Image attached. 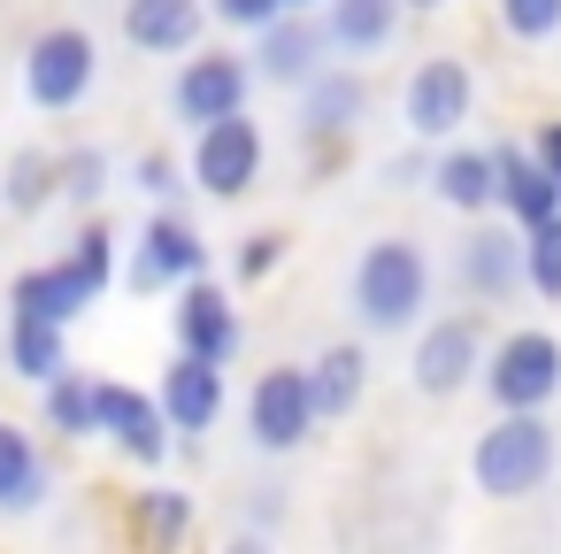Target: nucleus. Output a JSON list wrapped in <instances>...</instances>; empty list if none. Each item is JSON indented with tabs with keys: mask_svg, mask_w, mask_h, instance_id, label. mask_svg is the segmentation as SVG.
Wrapping results in <instances>:
<instances>
[{
	"mask_svg": "<svg viewBox=\"0 0 561 554\" xmlns=\"http://www.w3.org/2000/svg\"><path fill=\"white\" fill-rule=\"evenodd\" d=\"M492 24L515 47H553L561 39V0H492Z\"/></svg>",
	"mask_w": 561,
	"mask_h": 554,
	"instance_id": "nucleus-30",
	"label": "nucleus"
},
{
	"mask_svg": "<svg viewBox=\"0 0 561 554\" xmlns=\"http://www.w3.org/2000/svg\"><path fill=\"white\" fill-rule=\"evenodd\" d=\"M39 431H55V439H101V377L93 370H62V377H47L39 385Z\"/></svg>",
	"mask_w": 561,
	"mask_h": 554,
	"instance_id": "nucleus-25",
	"label": "nucleus"
},
{
	"mask_svg": "<svg viewBox=\"0 0 561 554\" xmlns=\"http://www.w3.org/2000/svg\"><path fill=\"white\" fill-rule=\"evenodd\" d=\"M277 516H285V493L262 485V493H254V523H277Z\"/></svg>",
	"mask_w": 561,
	"mask_h": 554,
	"instance_id": "nucleus-37",
	"label": "nucleus"
},
{
	"mask_svg": "<svg viewBox=\"0 0 561 554\" xmlns=\"http://www.w3.org/2000/svg\"><path fill=\"white\" fill-rule=\"evenodd\" d=\"M247 439L262 454H300L316 439V400H308V370L300 362H270L247 385Z\"/></svg>",
	"mask_w": 561,
	"mask_h": 554,
	"instance_id": "nucleus-11",
	"label": "nucleus"
},
{
	"mask_svg": "<svg viewBox=\"0 0 561 554\" xmlns=\"http://www.w3.org/2000/svg\"><path fill=\"white\" fill-rule=\"evenodd\" d=\"M101 293L70 270V255H55V262H32V270H16V285H9V308H24V316H47V324H78L85 308H93Z\"/></svg>",
	"mask_w": 561,
	"mask_h": 554,
	"instance_id": "nucleus-22",
	"label": "nucleus"
},
{
	"mask_svg": "<svg viewBox=\"0 0 561 554\" xmlns=\"http://www.w3.org/2000/svg\"><path fill=\"white\" fill-rule=\"evenodd\" d=\"M523 293L561 301V216H546V224L523 231Z\"/></svg>",
	"mask_w": 561,
	"mask_h": 554,
	"instance_id": "nucleus-31",
	"label": "nucleus"
},
{
	"mask_svg": "<svg viewBox=\"0 0 561 554\" xmlns=\"http://www.w3.org/2000/svg\"><path fill=\"white\" fill-rule=\"evenodd\" d=\"M277 262H285V231H247L239 239V285H262V278H277Z\"/></svg>",
	"mask_w": 561,
	"mask_h": 554,
	"instance_id": "nucleus-33",
	"label": "nucleus"
},
{
	"mask_svg": "<svg viewBox=\"0 0 561 554\" xmlns=\"http://www.w3.org/2000/svg\"><path fill=\"white\" fill-rule=\"evenodd\" d=\"M484 400L500 416H546L561 400V339L546 324H515L484 347V370H477Z\"/></svg>",
	"mask_w": 561,
	"mask_h": 554,
	"instance_id": "nucleus-3",
	"label": "nucleus"
},
{
	"mask_svg": "<svg viewBox=\"0 0 561 554\" xmlns=\"http://www.w3.org/2000/svg\"><path fill=\"white\" fill-rule=\"evenodd\" d=\"M47 493H55V470H47L39 431L0 416V516H39Z\"/></svg>",
	"mask_w": 561,
	"mask_h": 554,
	"instance_id": "nucleus-21",
	"label": "nucleus"
},
{
	"mask_svg": "<svg viewBox=\"0 0 561 554\" xmlns=\"http://www.w3.org/2000/svg\"><path fill=\"white\" fill-rule=\"evenodd\" d=\"M101 86V39L85 24H39L24 39V101L39 116H78Z\"/></svg>",
	"mask_w": 561,
	"mask_h": 554,
	"instance_id": "nucleus-4",
	"label": "nucleus"
},
{
	"mask_svg": "<svg viewBox=\"0 0 561 554\" xmlns=\"http://www.w3.org/2000/svg\"><path fill=\"white\" fill-rule=\"evenodd\" d=\"M224 554H277V546H270V539H262V531H239V539H231V546H224Z\"/></svg>",
	"mask_w": 561,
	"mask_h": 554,
	"instance_id": "nucleus-38",
	"label": "nucleus"
},
{
	"mask_svg": "<svg viewBox=\"0 0 561 554\" xmlns=\"http://www.w3.org/2000/svg\"><path fill=\"white\" fill-rule=\"evenodd\" d=\"M454 285L469 293V301H515L523 293V231L515 224H500V216H477L469 231H461V247H454Z\"/></svg>",
	"mask_w": 561,
	"mask_h": 554,
	"instance_id": "nucleus-13",
	"label": "nucleus"
},
{
	"mask_svg": "<svg viewBox=\"0 0 561 554\" xmlns=\"http://www.w3.org/2000/svg\"><path fill=\"white\" fill-rule=\"evenodd\" d=\"M0 362H9V377H24V385H47V377L70 370V331L47 324V316L9 308V324H0Z\"/></svg>",
	"mask_w": 561,
	"mask_h": 554,
	"instance_id": "nucleus-24",
	"label": "nucleus"
},
{
	"mask_svg": "<svg viewBox=\"0 0 561 554\" xmlns=\"http://www.w3.org/2000/svg\"><path fill=\"white\" fill-rule=\"evenodd\" d=\"M208 16H216L224 32H239V39H254L262 24H277V16H285V0H208Z\"/></svg>",
	"mask_w": 561,
	"mask_h": 554,
	"instance_id": "nucleus-34",
	"label": "nucleus"
},
{
	"mask_svg": "<svg viewBox=\"0 0 561 554\" xmlns=\"http://www.w3.org/2000/svg\"><path fill=\"white\" fill-rule=\"evenodd\" d=\"M431 170V155H400V162H385V185H415Z\"/></svg>",
	"mask_w": 561,
	"mask_h": 554,
	"instance_id": "nucleus-36",
	"label": "nucleus"
},
{
	"mask_svg": "<svg viewBox=\"0 0 561 554\" xmlns=\"http://www.w3.org/2000/svg\"><path fill=\"white\" fill-rule=\"evenodd\" d=\"M101 439H108L124 462H139V470H162L170 446H178L162 400H154L147 385H124V377H101Z\"/></svg>",
	"mask_w": 561,
	"mask_h": 554,
	"instance_id": "nucleus-14",
	"label": "nucleus"
},
{
	"mask_svg": "<svg viewBox=\"0 0 561 554\" xmlns=\"http://www.w3.org/2000/svg\"><path fill=\"white\" fill-rule=\"evenodd\" d=\"M362 116H369V78H362L354 63H323V70L293 93V132H300V147H339V139L362 132Z\"/></svg>",
	"mask_w": 561,
	"mask_h": 554,
	"instance_id": "nucleus-12",
	"label": "nucleus"
},
{
	"mask_svg": "<svg viewBox=\"0 0 561 554\" xmlns=\"http://www.w3.org/2000/svg\"><path fill=\"white\" fill-rule=\"evenodd\" d=\"M270 170V132L254 116H224V124H201L193 132V155H185V185L208 193V201H247Z\"/></svg>",
	"mask_w": 561,
	"mask_h": 554,
	"instance_id": "nucleus-6",
	"label": "nucleus"
},
{
	"mask_svg": "<svg viewBox=\"0 0 561 554\" xmlns=\"http://www.w3.org/2000/svg\"><path fill=\"white\" fill-rule=\"evenodd\" d=\"M561 470V439L546 416H492L469 446V477L484 500H530Z\"/></svg>",
	"mask_w": 561,
	"mask_h": 554,
	"instance_id": "nucleus-2",
	"label": "nucleus"
},
{
	"mask_svg": "<svg viewBox=\"0 0 561 554\" xmlns=\"http://www.w3.org/2000/svg\"><path fill=\"white\" fill-rule=\"evenodd\" d=\"M131 185H139L154 208H178V193H185V162H178L170 147H147V155L131 162Z\"/></svg>",
	"mask_w": 561,
	"mask_h": 554,
	"instance_id": "nucleus-32",
	"label": "nucleus"
},
{
	"mask_svg": "<svg viewBox=\"0 0 561 554\" xmlns=\"http://www.w3.org/2000/svg\"><path fill=\"white\" fill-rule=\"evenodd\" d=\"M431 285H438V270H431L423 239L385 231V239H369V247L354 255L346 308H354V324H362L369 339H392V331H415V324L431 316Z\"/></svg>",
	"mask_w": 561,
	"mask_h": 554,
	"instance_id": "nucleus-1",
	"label": "nucleus"
},
{
	"mask_svg": "<svg viewBox=\"0 0 561 554\" xmlns=\"http://www.w3.org/2000/svg\"><path fill=\"white\" fill-rule=\"evenodd\" d=\"M523 147H530V155H538V170H546V178L561 185V116H538Z\"/></svg>",
	"mask_w": 561,
	"mask_h": 554,
	"instance_id": "nucleus-35",
	"label": "nucleus"
},
{
	"mask_svg": "<svg viewBox=\"0 0 561 554\" xmlns=\"http://www.w3.org/2000/svg\"><path fill=\"white\" fill-rule=\"evenodd\" d=\"M423 185H431V201L438 208H454V216H492V147H461V139H446V147H431V170H423Z\"/></svg>",
	"mask_w": 561,
	"mask_h": 554,
	"instance_id": "nucleus-20",
	"label": "nucleus"
},
{
	"mask_svg": "<svg viewBox=\"0 0 561 554\" xmlns=\"http://www.w3.org/2000/svg\"><path fill=\"white\" fill-rule=\"evenodd\" d=\"M62 193H55V147H16L9 162H0V208L9 216H47Z\"/></svg>",
	"mask_w": 561,
	"mask_h": 554,
	"instance_id": "nucleus-26",
	"label": "nucleus"
},
{
	"mask_svg": "<svg viewBox=\"0 0 561 554\" xmlns=\"http://www.w3.org/2000/svg\"><path fill=\"white\" fill-rule=\"evenodd\" d=\"M400 9H408V16H446L454 0H400Z\"/></svg>",
	"mask_w": 561,
	"mask_h": 554,
	"instance_id": "nucleus-39",
	"label": "nucleus"
},
{
	"mask_svg": "<svg viewBox=\"0 0 561 554\" xmlns=\"http://www.w3.org/2000/svg\"><path fill=\"white\" fill-rule=\"evenodd\" d=\"M308 370V400H316V423H346L354 408H362V393H369V354H362V339H331L316 362H300Z\"/></svg>",
	"mask_w": 561,
	"mask_h": 554,
	"instance_id": "nucleus-23",
	"label": "nucleus"
},
{
	"mask_svg": "<svg viewBox=\"0 0 561 554\" xmlns=\"http://www.w3.org/2000/svg\"><path fill=\"white\" fill-rule=\"evenodd\" d=\"M154 400H162V416H170V431H178V439H201V431H216V416H224L231 385H224V370H216V362H201V354H170V370H162Z\"/></svg>",
	"mask_w": 561,
	"mask_h": 554,
	"instance_id": "nucleus-18",
	"label": "nucleus"
},
{
	"mask_svg": "<svg viewBox=\"0 0 561 554\" xmlns=\"http://www.w3.org/2000/svg\"><path fill=\"white\" fill-rule=\"evenodd\" d=\"M62 255H70V270H78L93 293H108V285H116V270H124V239H116V224H101V216H85V224H78V239H70Z\"/></svg>",
	"mask_w": 561,
	"mask_h": 554,
	"instance_id": "nucleus-29",
	"label": "nucleus"
},
{
	"mask_svg": "<svg viewBox=\"0 0 561 554\" xmlns=\"http://www.w3.org/2000/svg\"><path fill=\"white\" fill-rule=\"evenodd\" d=\"M247 63H254V86H277V93H300L323 63H331V39H323V16H300V9H285L277 24H262L254 32V47H247Z\"/></svg>",
	"mask_w": 561,
	"mask_h": 554,
	"instance_id": "nucleus-15",
	"label": "nucleus"
},
{
	"mask_svg": "<svg viewBox=\"0 0 561 554\" xmlns=\"http://www.w3.org/2000/svg\"><path fill=\"white\" fill-rule=\"evenodd\" d=\"M477 116V63L469 55H423L400 86V124L415 147H446L461 139V124Z\"/></svg>",
	"mask_w": 561,
	"mask_h": 554,
	"instance_id": "nucleus-5",
	"label": "nucleus"
},
{
	"mask_svg": "<svg viewBox=\"0 0 561 554\" xmlns=\"http://www.w3.org/2000/svg\"><path fill=\"white\" fill-rule=\"evenodd\" d=\"M170 339H178V354H201V362L231 370L239 347H247V316H239L231 285H216V278L178 285V293H170Z\"/></svg>",
	"mask_w": 561,
	"mask_h": 554,
	"instance_id": "nucleus-10",
	"label": "nucleus"
},
{
	"mask_svg": "<svg viewBox=\"0 0 561 554\" xmlns=\"http://www.w3.org/2000/svg\"><path fill=\"white\" fill-rule=\"evenodd\" d=\"M193 278H208V239H201V224H193L185 208H147L139 239L124 247V285H131V293H178V285H193Z\"/></svg>",
	"mask_w": 561,
	"mask_h": 554,
	"instance_id": "nucleus-9",
	"label": "nucleus"
},
{
	"mask_svg": "<svg viewBox=\"0 0 561 554\" xmlns=\"http://www.w3.org/2000/svg\"><path fill=\"white\" fill-rule=\"evenodd\" d=\"M492 216L515 224V231L561 216V185L538 170V155H530L523 139H492Z\"/></svg>",
	"mask_w": 561,
	"mask_h": 554,
	"instance_id": "nucleus-17",
	"label": "nucleus"
},
{
	"mask_svg": "<svg viewBox=\"0 0 561 554\" xmlns=\"http://www.w3.org/2000/svg\"><path fill=\"white\" fill-rule=\"evenodd\" d=\"M131 523H139L147 554H178L185 531H193V493H178V485H147V493H131Z\"/></svg>",
	"mask_w": 561,
	"mask_h": 554,
	"instance_id": "nucleus-28",
	"label": "nucleus"
},
{
	"mask_svg": "<svg viewBox=\"0 0 561 554\" xmlns=\"http://www.w3.org/2000/svg\"><path fill=\"white\" fill-rule=\"evenodd\" d=\"M484 347H492V339H484V316H477V308L423 316V324H415V354H408V385H415L423 400H454V393L477 385Z\"/></svg>",
	"mask_w": 561,
	"mask_h": 554,
	"instance_id": "nucleus-7",
	"label": "nucleus"
},
{
	"mask_svg": "<svg viewBox=\"0 0 561 554\" xmlns=\"http://www.w3.org/2000/svg\"><path fill=\"white\" fill-rule=\"evenodd\" d=\"M316 16H323V39H331V55H339V63L392 55L400 24H408V9H400V0H323Z\"/></svg>",
	"mask_w": 561,
	"mask_h": 554,
	"instance_id": "nucleus-19",
	"label": "nucleus"
},
{
	"mask_svg": "<svg viewBox=\"0 0 561 554\" xmlns=\"http://www.w3.org/2000/svg\"><path fill=\"white\" fill-rule=\"evenodd\" d=\"M108 185H116V162H108V147H55V193H62V208H78V216H93L101 201H108Z\"/></svg>",
	"mask_w": 561,
	"mask_h": 554,
	"instance_id": "nucleus-27",
	"label": "nucleus"
},
{
	"mask_svg": "<svg viewBox=\"0 0 561 554\" xmlns=\"http://www.w3.org/2000/svg\"><path fill=\"white\" fill-rule=\"evenodd\" d=\"M254 101V63L239 47H193L170 78V116L178 132H201V124H224V116H247Z\"/></svg>",
	"mask_w": 561,
	"mask_h": 554,
	"instance_id": "nucleus-8",
	"label": "nucleus"
},
{
	"mask_svg": "<svg viewBox=\"0 0 561 554\" xmlns=\"http://www.w3.org/2000/svg\"><path fill=\"white\" fill-rule=\"evenodd\" d=\"M116 32H124L131 55L185 63V55L208 39V0H124V9H116Z\"/></svg>",
	"mask_w": 561,
	"mask_h": 554,
	"instance_id": "nucleus-16",
	"label": "nucleus"
},
{
	"mask_svg": "<svg viewBox=\"0 0 561 554\" xmlns=\"http://www.w3.org/2000/svg\"><path fill=\"white\" fill-rule=\"evenodd\" d=\"M285 9H300V16H316V9H323V0H285Z\"/></svg>",
	"mask_w": 561,
	"mask_h": 554,
	"instance_id": "nucleus-40",
	"label": "nucleus"
}]
</instances>
